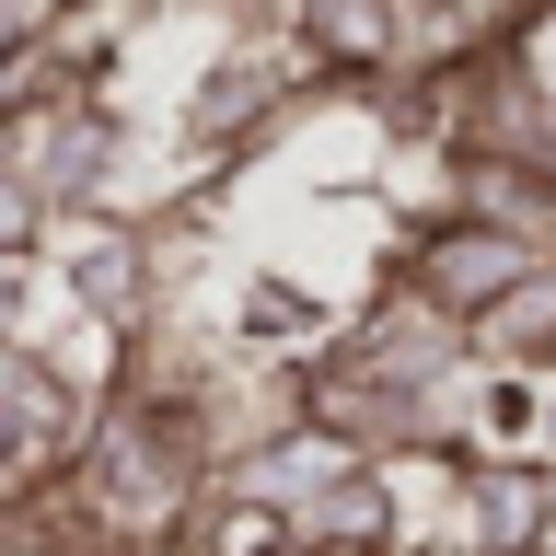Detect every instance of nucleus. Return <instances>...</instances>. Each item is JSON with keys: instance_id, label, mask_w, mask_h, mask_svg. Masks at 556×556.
Listing matches in <instances>:
<instances>
[{"instance_id": "7ed1b4c3", "label": "nucleus", "mask_w": 556, "mask_h": 556, "mask_svg": "<svg viewBox=\"0 0 556 556\" xmlns=\"http://www.w3.org/2000/svg\"><path fill=\"white\" fill-rule=\"evenodd\" d=\"M278 35H290V59L313 70V93H348V104L406 70V12H394V0H290Z\"/></svg>"}, {"instance_id": "0eeeda50", "label": "nucleus", "mask_w": 556, "mask_h": 556, "mask_svg": "<svg viewBox=\"0 0 556 556\" xmlns=\"http://www.w3.org/2000/svg\"><path fill=\"white\" fill-rule=\"evenodd\" d=\"M545 464H556V382H545Z\"/></svg>"}, {"instance_id": "6e6552de", "label": "nucleus", "mask_w": 556, "mask_h": 556, "mask_svg": "<svg viewBox=\"0 0 556 556\" xmlns=\"http://www.w3.org/2000/svg\"><path fill=\"white\" fill-rule=\"evenodd\" d=\"M394 12H441V0H394Z\"/></svg>"}, {"instance_id": "f257e3e1", "label": "nucleus", "mask_w": 556, "mask_h": 556, "mask_svg": "<svg viewBox=\"0 0 556 556\" xmlns=\"http://www.w3.org/2000/svg\"><path fill=\"white\" fill-rule=\"evenodd\" d=\"M302 104H313V70L290 59V35H278V24H232V47L198 70V93H186L174 139H186V163L232 174V163H255L267 139H290Z\"/></svg>"}, {"instance_id": "39448f33", "label": "nucleus", "mask_w": 556, "mask_h": 556, "mask_svg": "<svg viewBox=\"0 0 556 556\" xmlns=\"http://www.w3.org/2000/svg\"><path fill=\"white\" fill-rule=\"evenodd\" d=\"M151 12H220V24H278L290 0H151Z\"/></svg>"}, {"instance_id": "f03ea898", "label": "nucleus", "mask_w": 556, "mask_h": 556, "mask_svg": "<svg viewBox=\"0 0 556 556\" xmlns=\"http://www.w3.org/2000/svg\"><path fill=\"white\" fill-rule=\"evenodd\" d=\"M533 267H545V243L498 232V220H476V208H417V232L394 243V278H406L417 302H441L464 337H476V313H498Z\"/></svg>"}, {"instance_id": "423d86ee", "label": "nucleus", "mask_w": 556, "mask_h": 556, "mask_svg": "<svg viewBox=\"0 0 556 556\" xmlns=\"http://www.w3.org/2000/svg\"><path fill=\"white\" fill-rule=\"evenodd\" d=\"M521 556H556V510H545V521H533V545H521Z\"/></svg>"}, {"instance_id": "20e7f679", "label": "nucleus", "mask_w": 556, "mask_h": 556, "mask_svg": "<svg viewBox=\"0 0 556 556\" xmlns=\"http://www.w3.org/2000/svg\"><path fill=\"white\" fill-rule=\"evenodd\" d=\"M81 0H0V59H24V47H47V35L70 24Z\"/></svg>"}]
</instances>
